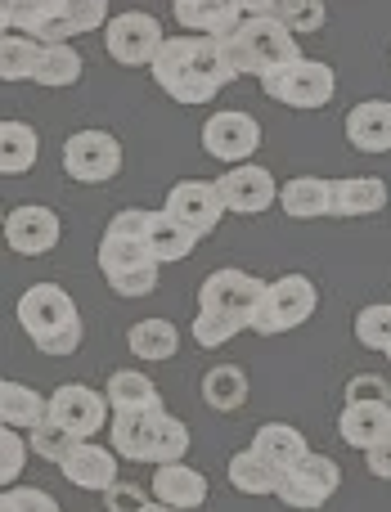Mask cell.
<instances>
[{"label":"cell","mask_w":391,"mask_h":512,"mask_svg":"<svg viewBox=\"0 0 391 512\" xmlns=\"http://www.w3.org/2000/svg\"><path fill=\"white\" fill-rule=\"evenodd\" d=\"M189 454V427L180 423V418L162 414L158 423V445H153V468H162V463H180Z\"/></svg>","instance_id":"cell-39"},{"label":"cell","mask_w":391,"mask_h":512,"mask_svg":"<svg viewBox=\"0 0 391 512\" xmlns=\"http://www.w3.org/2000/svg\"><path fill=\"white\" fill-rule=\"evenodd\" d=\"M27 445H32V454H41L45 463H63L72 450L81 445V436H72L63 423H54V418H45L36 432H27Z\"/></svg>","instance_id":"cell-37"},{"label":"cell","mask_w":391,"mask_h":512,"mask_svg":"<svg viewBox=\"0 0 391 512\" xmlns=\"http://www.w3.org/2000/svg\"><path fill=\"white\" fill-rule=\"evenodd\" d=\"M203 400L216 409V414H234V409L248 405V373L234 369V364H221L203 378Z\"/></svg>","instance_id":"cell-32"},{"label":"cell","mask_w":391,"mask_h":512,"mask_svg":"<svg viewBox=\"0 0 391 512\" xmlns=\"http://www.w3.org/2000/svg\"><path fill=\"white\" fill-rule=\"evenodd\" d=\"M99 270L117 297H149L158 292V256L149 252V239H126L104 230L99 239Z\"/></svg>","instance_id":"cell-4"},{"label":"cell","mask_w":391,"mask_h":512,"mask_svg":"<svg viewBox=\"0 0 391 512\" xmlns=\"http://www.w3.org/2000/svg\"><path fill=\"white\" fill-rule=\"evenodd\" d=\"M225 63L234 77H266L275 68L302 59V45L279 18H243V27L234 36H225Z\"/></svg>","instance_id":"cell-3"},{"label":"cell","mask_w":391,"mask_h":512,"mask_svg":"<svg viewBox=\"0 0 391 512\" xmlns=\"http://www.w3.org/2000/svg\"><path fill=\"white\" fill-rule=\"evenodd\" d=\"M239 5H243V14L248 18H266L270 9H275V0H239Z\"/></svg>","instance_id":"cell-46"},{"label":"cell","mask_w":391,"mask_h":512,"mask_svg":"<svg viewBox=\"0 0 391 512\" xmlns=\"http://www.w3.org/2000/svg\"><path fill=\"white\" fill-rule=\"evenodd\" d=\"M27 450H32V445H27L14 427H5V432H0V481H5V486H14V481L23 477Z\"/></svg>","instance_id":"cell-41"},{"label":"cell","mask_w":391,"mask_h":512,"mask_svg":"<svg viewBox=\"0 0 391 512\" xmlns=\"http://www.w3.org/2000/svg\"><path fill=\"white\" fill-rule=\"evenodd\" d=\"M144 512H180V508H167V504H158V499H153V504L144 508Z\"/></svg>","instance_id":"cell-47"},{"label":"cell","mask_w":391,"mask_h":512,"mask_svg":"<svg viewBox=\"0 0 391 512\" xmlns=\"http://www.w3.org/2000/svg\"><path fill=\"white\" fill-rule=\"evenodd\" d=\"M41 50H45V41H36V36L5 32V41H0V77L5 81H32L36 63H41Z\"/></svg>","instance_id":"cell-33"},{"label":"cell","mask_w":391,"mask_h":512,"mask_svg":"<svg viewBox=\"0 0 391 512\" xmlns=\"http://www.w3.org/2000/svg\"><path fill=\"white\" fill-rule=\"evenodd\" d=\"M365 463H369V472H374V477L391 481V436H387V441H378L374 450H365Z\"/></svg>","instance_id":"cell-45"},{"label":"cell","mask_w":391,"mask_h":512,"mask_svg":"<svg viewBox=\"0 0 391 512\" xmlns=\"http://www.w3.org/2000/svg\"><path fill=\"white\" fill-rule=\"evenodd\" d=\"M0 512H59V499L36 490V486H5Z\"/></svg>","instance_id":"cell-42"},{"label":"cell","mask_w":391,"mask_h":512,"mask_svg":"<svg viewBox=\"0 0 391 512\" xmlns=\"http://www.w3.org/2000/svg\"><path fill=\"white\" fill-rule=\"evenodd\" d=\"M239 333H243V324H234V319L216 315V310H198V315H194V342L203 346V351H216V346L234 342Z\"/></svg>","instance_id":"cell-40"},{"label":"cell","mask_w":391,"mask_h":512,"mask_svg":"<svg viewBox=\"0 0 391 512\" xmlns=\"http://www.w3.org/2000/svg\"><path fill=\"white\" fill-rule=\"evenodd\" d=\"M81 77V54L72 50L68 41H50L41 50V63H36V86H50V90H63Z\"/></svg>","instance_id":"cell-35"},{"label":"cell","mask_w":391,"mask_h":512,"mask_svg":"<svg viewBox=\"0 0 391 512\" xmlns=\"http://www.w3.org/2000/svg\"><path fill=\"white\" fill-rule=\"evenodd\" d=\"M167 212L176 216V221H185L198 239H207V234L221 225L225 203H221L216 180H180V185H171V194H167Z\"/></svg>","instance_id":"cell-14"},{"label":"cell","mask_w":391,"mask_h":512,"mask_svg":"<svg viewBox=\"0 0 391 512\" xmlns=\"http://www.w3.org/2000/svg\"><path fill=\"white\" fill-rule=\"evenodd\" d=\"M216 189H221L225 212H239V216H257V212H266L270 203H279V180L270 176L266 167H257V162L230 167L216 180Z\"/></svg>","instance_id":"cell-13"},{"label":"cell","mask_w":391,"mask_h":512,"mask_svg":"<svg viewBox=\"0 0 391 512\" xmlns=\"http://www.w3.org/2000/svg\"><path fill=\"white\" fill-rule=\"evenodd\" d=\"M153 499H158V504H167V508H180V512L203 508L207 477L189 468L185 459H180V463H162V468L153 472Z\"/></svg>","instance_id":"cell-19"},{"label":"cell","mask_w":391,"mask_h":512,"mask_svg":"<svg viewBox=\"0 0 391 512\" xmlns=\"http://www.w3.org/2000/svg\"><path fill=\"white\" fill-rule=\"evenodd\" d=\"M59 239H63L59 216H54L50 207H41V203L14 207V212L5 216V243L18 256H45V252L59 248Z\"/></svg>","instance_id":"cell-15"},{"label":"cell","mask_w":391,"mask_h":512,"mask_svg":"<svg viewBox=\"0 0 391 512\" xmlns=\"http://www.w3.org/2000/svg\"><path fill=\"white\" fill-rule=\"evenodd\" d=\"M63 171L77 185H108L122 171V144L108 131H77L63 140Z\"/></svg>","instance_id":"cell-8"},{"label":"cell","mask_w":391,"mask_h":512,"mask_svg":"<svg viewBox=\"0 0 391 512\" xmlns=\"http://www.w3.org/2000/svg\"><path fill=\"white\" fill-rule=\"evenodd\" d=\"M23 333L32 337L36 351L45 355H72L81 346V315L77 301L59 288V283H32L14 306Z\"/></svg>","instance_id":"cell-2"},{"label":"cell","mask_w":391,"mask_h":512,"mask_svg":"<svg viewBox=\"0 0 391 512\" xmlns=\"http://www.w3.org/2000/svg\"><path fill=\"white\" fill-rule=\"evenodd\" d=\"M95 27H108V0H63L59 14L45 23L41 41H72V36L95 32Z\"/></svg>","instance_id":"cell-27"},{"label":"cell","mask_w":391,"mask_h":512,"mask_svg":"<svg viewBox=\"0 0 391 512\" xmlns=\"http://www.w3.org/2000/svg\"><path fill=\"white\" fill-rule=\"evenodd\" d=\"M203 149L212 153L225 167H239V162H252V153L261 149V126L252 113H212L203 126Z\"/></svg>","instance_id":"cell-12"},{"label":"cell","mask_w":391,"mask_h":512,"mask_svg":"<svg viewBox=\"0 0 391 512\" xmlns=\"http://www.w3.org/2000/svg\"><path fill=\"white\" fill-rule=\"evenodd\" d=\"M113 405H108L104 391H90L86 382H63L59 391L50 396V418L54 423H63L72 436H81V441H90V436H99L108 423H113Z\"/></svg>","instance_id":"cell-11"},{"label":"cell","mask_w":391,"mask_h":512,"mask_svg":"<svg viewBox=\"0 0 391 512\" xmlns=\"http://www.w3.org/2000/svg\"><path fill=\"white\" fill-rule=\"evenodd\" d=\"M59 5L63 0H0V23H5V32H23L41 41L45 23L59 14Z\"/></svg>","instance_id":"cell-34"},{"label":"cell","mask_w":391,"mask_h":512,"mask_svg":"<svg viewBox=\"0 0 391 512\" xmlns=\"http://www.w3.org/2000/svg\"><path fill=\"white\" fill-rule=\"evenodd\" d=\"M50 418V396L32 391L27 382H0V423L14 432H36Z\"/></svg>","instance_id":"cell-25"},{"label":"cell","mask_w":391,"mask_h":512,"mask_svg":"<svg viewBox=\"0 0 391 512\" xmlns=\"http://www.w3.org/2000/svg\"><path fill=\"white\" fill-rule=\"evenodd\" d=\"M252 450H257L270 468L288 472V468H297V463L311 454V445H306V436L297 432L293 423H261L257 436H252Z\"/></svg>","instance_id":"cell-26"},{"label":"cell","mask_w":391,"mask_h":512,"mask_svg":"<svg viewBox=\"0 0 391 512\" xmlns=\"http://www.w3.org/2000/svg\"><path fill=\"white\" fill-rule=\"evenodd\" d=\"M176 18L189 36H234L243 27V5L239 0H176Z\"/></svg>","instance_id":"cell-16"},{"label":"cell","mask_w":391,"mask_h":512,"mask_svg":"<svg viewBox=\"0 0 391 512\" xmlns=\"http://www.w3.org/2000/svg\"><path fill=\"white\" fill-rule=\"evenodd\" d=\"M356 342L365 346V351H383L391 346V301H374V306H365L356 315Z\"/></svg>","instance_id":"cell-38"},{"label":"cell","mask_w":391,"mask_h":512,"mask_svg":"<svg viewBox=\"0 0 391 512\" xmlns=\"http://www.w3.org/2000/svg\"><path fill=\"white\" fill-rule=\"evenodd\" d=\"M315 306H320L315 283L306 274H284V279L266 283V297H261L257 315H252V333L275 337V333H288V328H302L315 315Z\"/></svg>","instance_id":"cell-5"},{"label":"cell","mask_w":391,"mask_h":512,"mask_svg":"<svg viewBox=\"0 0 391 512\" xmlns=\"http://www.w3.org/2000/svg\"><path fill=\"white\" fill-rule=\"evenodd\" d=\"M387 207V180L378 176H347L333 180V216L338 221H356V216H374Z\"/></svg>","instance_id":"cell-22"},{"label":"cell","mask_w":391,"mask_h":512,"mask_svg":"<svg viewBox=\"0 0 391 512\" xmlns=\"http://www.w3.org/2000/svg\"><path fill=\"white\" fill-rule=\"evenodd\" d=\"M279 207H284L293 221H320V216H333V180H320V176L288 180V185H279Z\"/></svg>","instance_id":"cell-24"},{"label":"cell","mask_w":391,"mask_h":512,"mask_svg":"<svg viewBox=\"0 0 391 512\" xmlns=\"http://www.w3.org/2000/svg\"><path fill=\"white\" fill-rule=\"evenodd\" d=\"M126 346H131V355L144 364L171 360V355L180 351V328L167 324V319H140V324H131V333H126Z\"/></svg>","instance_id":"cell-29"},{"label":"cell","mask_w":391,"mask_h":512,"mask_svg":"<svg viewBox=\"0 0 391 512\" xmlns=\"http://www.w3.org/2000/svg\"><path fill=\"white\" fill-rule=\"evenodd\" d=\"M266 18H279L293 36H306V32H320L329 9H324V0H275V9Z\"/></svg>","instance_id":"cell-36"},{"label":"cell","mask_w":391,"mask_h":512,"mask_svg":"<svg viewBox=\"0 0 391 512\" xmlns=\"http://www.w3.org/2000/svg\"><path fill=\"white\" fill-rule=\"evenodd\" d=\"M36 153H41L36 131L27 122L9 117V122L0 126V171H5V176H27V171L36 167Z\"/></svg>","instance_id":"cell-31"},{"label":"cell","mask_w":391,"mask_h":512,"mask_svg":"<svg viewBox=\"0 0 391 512\" xmlns=\"http://www.w3.org/2000/svg\"><path fill=\"white\" fill-rule=\"evenodd\" d=\"M338 436L351 450H374L378 441L391 436V400H383V405H347L338 418Z\"/></svg>","instance_id":"cell-23"},{"label":"cell","mask_w":391,"mask_h":512,"mask_svg":"<svg viewBox=\"0 0 391 512\" xmlns=\"http://www.w3.org/2000/svg\"><path fill=\"white\" fill-rule=\"evenodd\" d=\"M104 508L108 512H144L149 508V499H144V490H135V486H113V490H104Z\"/></svg>","instance_id":"cell-44"},{"label":"cell","mask_w":391,"mask_h":512,"mask_svg":"<svg viewBox=\"0 0 391 512\" xmlns=\"http://www.w3.org/2000/svg\"><path fill=\"white\" fill-rule=\"evenodd\" d=\"M383 400H391V387L374 373H356L347 382V405H383Z\"/></svg>","instance_id":"cell-43"},{"label":"cell","mask_w":391,"mask_h":512,"mask_svg":"<svg viewBox=\"0 0 391 512\" xmlns=\"http://www.w3.org/2000/svg\"><path fill=\"white\" fill-rule=\"evenodd\" d=\"M59 472L68 477V486H77V490H113L117 486V450L113 445L81 441L77 450L59 463Z\"/></svg>","instance_id":"cell-17"},{"label":"cell","mask_w":391,"mask_h":512,"mask_svg":"<svg viewBox=\"0 0 391 512\" xmlns=\"http://www.w3.org/2000/svg\"><path fill=\"white\" fill-rule=\"evenodd\" d=\"M347 140L360 153H391V99H365L351 108Z\"/></svg>","instance_id":"cell-20"},{"label":"cell","mask_w":391,"mask_h":512,"mask_svg":"<svg viewBox=\"0 0 391 512\" xmlns=\"http://www.w3.org/2000/svg\"><path fill=\"white\" fill-rule=\"evenodd\" d=\"M198 234L189 230L185 221H176V216L162 207V212H153V225H149V252L158 256V265L167 261H185L189 252H194Z\"/></svg>","instance_id":"cell-30"},{"label":"cell","mask_w":391,"mask_h":512,"mask_svg":"<svg viewBox=\"0 0 391 512\" xmlns=\"http://www.w3.org/2000/svg\"><path fill=\"white\" fill-rule=\"evenodd\" d=\"M153 81L167 90L176 104H212L216 90L230 86L234 72L225 63V45L216 36H167L158 59L149 63Z\"/></svg>","instance_id":"cell-1"},{"label":"cell","mask_w":391,"mask_h":512,"mask_svg":"<svg viewBox=\"0 0 391 512\" xmlns=\"http://www.w3.org/2000/svg\"><path fill=\"white\" fill-rule=\"evenodd\" d=\"M387 360H391V346H387Z\"/></svg>","instance_id":"cell-48"},{"label":"cell","mask_w":391,"mask_h":512,"mask_svg":"<svg viewBox=\"0 0 391 512\" xmlns=\"http://www.w3.org/2000/svg\"><path fill=\"white\" fill-rule=\"evenodd\" d=\"M261 90H266V99H275V104L315 113V108H324L333 99L338 77H333V68L320 59H297V63H288V68L266 72V77H261Z\"/></svg>","instance_id":"cell-6"},{"label":"cell","mask_w":391,"mask_h":512,"mask_svg":"<svg viewBox=\"0 0 391 512\" xmlns=\"http://www.w3.org/2000/svg\"><path fill=\"white\" fill-rule=\"evenodd\" d=\"M162 27L153 14H140V9H126V14L108 18L104 27V50L113 63H122V68H144V63L158 59L162 50Z\"/></svg>","instance_id":"cell-9"},{"label":"cell","mask_w":391,"mask_h":512,"mask_svg":"<svg viewBox=\"0 0 391 512\" xmlns=\"http://www.w3.org/2000/svg\"><path fill=\"white\" fill-rule=\"evenodd\" d=\"M342 486V468L333 459H324V454H306L297 468L284 472V481H279V499H284L288 508L297 512H315L324 508L333 495H338Z\"/></svg>","instance_id":"cell-10"},{"label":"cell","mask_w":391,"mask_h":512,"mask_svg":"<svg viewBox=\"0 0 391 512\" xmlns=\"http://www.w3.org/2000/svg\"><path fill=\"white\" fill-rule=\"evenodd\" d=\"M225 477H230V486L239 490V495L270 499V495H279V481H284V472L270 468V463L248 445V450H239L230 459V472H225Z\"/></svg>","instance_id":"cell-28"},{"label":"cell","mask_w":391,"mask_h":512,"mask_svg":"<svg viewBox=\"0 0 391 512\" xmlns=\"http://www.w3.org/2000/svg\"><path fill=\"white\" fill-rule=\"evenodd\" d=\"M261 297H266V283H261L257 274L225 265V270H216L203 279V288H198V310H216V315L252 328V315H257Z\"/></svg>","instance_id":"cell-7"},{"label":"cell","mask_w":391,"mask_h":512,"mask_svg":"<svg viewBox=\"0 0 391 512\" xmlns=\"http://www.w3.org/2000/svg\"><path fill=\"white\" fill-rule=\"evenodd\" d=\"M104 396H108V405H113V414H158L162 409V391L153 387V378L140 369H117L113 378H108Z\"/></svg>","instance_id":"cell-21"},{"label":"cell","mask_w":391,"mask_h":512,"mask_svg":"<svg viewBox=\"0 0 391 512\" xmlns=\"http://www.w3.org/2000/svg\"><path fill=\"white\" fill-rule=\"evenodd\" d=\"M167 409L158 414H113L108 423V441L126 463H153V445H158V423Z\"/></svg>","instance_id":"cell-18"}]
</instances>
